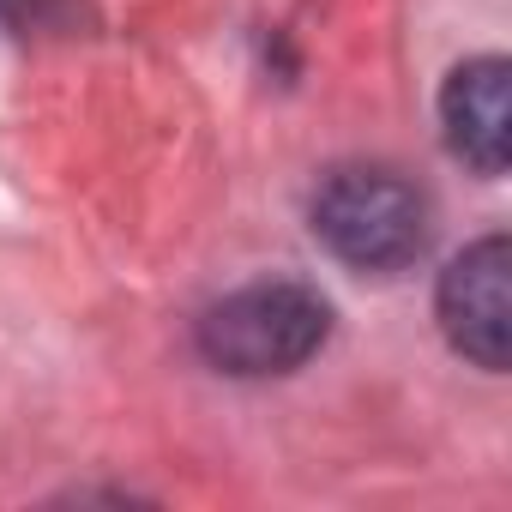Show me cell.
Listing matches in <instances>:
<instances>
[{
    "instance_id": "obj_4",
    "label": "cell",
    "mask_w": 512,
    "mask_h": 512,
    "mask_svg": "<svg viewBox=\"0 0 512 512\" xmlns=\"http://www.w3.org/2000/svg\"><path fill=\"white\" fill-rule=\"evenodd\" d=\"M440 121H446V145L482 169V175H500L506 169V61L500 55H482V61H464L446 91H440Z\"/></svg>"
},
{
    "instance_id": "obj_3",
    "label": "cell",
    "mask_w": 512,
    "mask_h": 512,
    "mask_svg": "<svg viewBox=\"0 0 512 512\" xmlns=\"http://www.w3.org/2000/svg\"><path fill=\"white\" fill-rule=\"evenodd\" d=\"M506 272H512L506 235H482L476 247H464L458 260L446 266L440 296H434L446 344L464 362L488 368V374L506 368V338H512V290H506Z\"/></svg>"
},
{
    "instance_id": "obj_2",
    "label": "cell",
    "mask_w": 512,
    "mask_h": 512,
    "mask_svg": "<svg viewBox=\"0 0 512 512\" xmlns=\"http://www.w3.org/2000/svg\"><path fill=\"white\" fill-rule=\"evenodd\" d=\"M314 235L356 272H404L428 247V199L398 169H338L314 193Z\"/></svg>"
},
{
    "instance_id": "obj_1",
    "label": "cell",
    "mask_w": 512,
    "mask_h": 512,
    "mask_svg": "<svg viewBox=\"0 0 512 512\" xmlns=\"http://www.w3.org/2000/svg\"><path fill=\"white\" fill-rule=\"evenodd\" d=\"M332 332V308L290 278L272 284H247L235 296H223L217 308H205L199 320V356L223 374L260 380V374H290L302 368Z\"/></svg>"
}]
</instances>
